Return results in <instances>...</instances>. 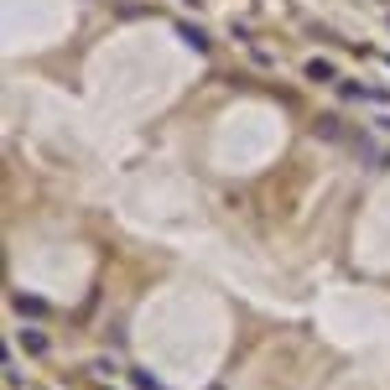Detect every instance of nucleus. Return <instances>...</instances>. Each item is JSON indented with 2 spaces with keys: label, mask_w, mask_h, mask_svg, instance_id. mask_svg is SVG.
Returning <instances> with one entry per match:
<instances>
[{
  "label": "nucleus",
  "mask_w": 390,
  "mask_h": 390,
  "mask_svg": "<svg viewBox=\"0 0 390 390\" xmlns=\"http://www.w3.org/2000/svg\"><path fill=\"white\" fill-rule=\"evenodd\" d=\"M11 307L21 312V318H42V312H47V302H42V296H32V292H16Z\"/></svg>",
  "instance_id": "obj_2"
},
{
  "label": "nucleus",
  "mask_w": 390,
  "mask_h": 390,
  "mask_svg": "<svg viewBox=\"0 0 390 390\" xmlns=\"http://www.w3.org/2000/svg\"><path fill=\"white\" fill-rule=\"evenodd\" d=\"M188 6H198V0H188Z\"/></svg>",
  "instance_id": "obj_6"
},
{
  "label": "nucleus",
  "mask_w": 390,
  "mask_h": 390,
  "mask_svg": "<svg viewBox=\"0 0 390 390\" xmlns=\"http://www.w3.org/2000/svg\"><path fill=\"white\" fill-rule=\"evenodd\" d=\"M307 78H323V83H328V78H333V63H323V58H312V63H307Z\"/></svg>",
  "instance_id": "obj_4"
},
{
  "label": "nucleus",
  "mask_w": 390,
  "mask_h": 390,
  "mask_svg": "<svg viewBox=\"0 0 390 390\" xmlns=\"http://www.w3.org/2000/svg\"><path fill=\"white\" fill-rule=\"evenodd\" d=\"M16 343L32 349V354H47V333H42V328H21V333H16Z\"/></svg>",
  "instance_id": "obj_3"
},
{
  "label": "nucleus",
  "mask_w": 390,
  "mask_h": 390,
  "mask_svg": "<svg viewBox=\"0 0 390 390\" xmlns=\"http://www.w3.org/2000/svg\"><path fill=\"white\" fill-rule=\"evenodd\" d=\"M130 380H136V390H162V380H156V375H146V369H136Z\"/></svg>",
  "instance_id": "obj_5"
},
{
  "label": "nucleus",
  "mask_w": 390,
  "mask_h": 390,
  "mask_svg": "<svg viewBox=\"0 0 390 390\" xmlns=\"http://www.w3.org/2000/svg\"><path fill=\"white\" fill-rule=\"evenodd\" d=\"M177 36L188 42L193 52H208V47H213V42H208V32H203V26H193V21H177Z\"/></svg>",
  "instance_id": "obj_1"
}]
</instances>
